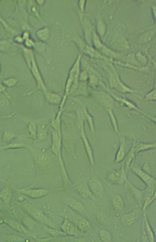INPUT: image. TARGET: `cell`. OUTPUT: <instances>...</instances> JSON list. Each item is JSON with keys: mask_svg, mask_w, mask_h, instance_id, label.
I'll use <instances>...</instances> for the list:
<instances>
[{"mask_svg": "<svg viewBox=\"0 0 156 242\" xmlns=\"http://www.w3.org/2000/svg\"><path fill=\"white\" fill-rule=\"evenodd\" d=\"M23 50V55L26 63L29 69L34 78L41 75L33 50L26 49Z\"/></svg>", "mask_w": 156, "mask_h": 242, "instance_id": "1", "label": "cell"}, {"mask_svg": "<svg viewBox=\"0 0 156 242\" xmlns=\"http://www.w3.org/2000/svg\"><path fill=\"white\" fill-rule=\"evenodd\" d=\"M25 209L34 218L47 225L55 226V225L42 213L30 205H23Z\"/></svg>", "mask_w": 156, "mask_h": 242, "instance_id": "2", "label": "cell"}, {"mask_svg": "<svg viewBox=\"0 0 156 242\" xmlns=\"http://www.w3.org/2000/svg\"><path fill=\"white\" fill-rule=\"evenodd\" d=\"M131 169L132 172L144 182L147 187L155 186V179L151 175L139 167H133Z\"/></svg>", "mask_w": 156, "mask_h": 242, "instance_id": "3", "label": "cell"}, {"mask_svg": "<svg viewBox=\"0 0 156 242\" xmlns=\"http://www.w3.org/2000/svg\"><path fill=\"white\" fill-rule=\"evenodd\" d=\"M123 164L121 168L113 171L108 175L107 179L110 182L116 184H122L127 179Z\"/></svg>", "mask_w": 156, "mask_h": 242, "instance_id": "4", "label": "cell"}, {"mask_svg": "<svg viewBox=\"0 0 156 242\" xmlns=\"http://www.w3.org/2000/svg\"><path fill=\"white\" fill-rule=\"evenodd\" d=\"M68 219L81 230H86L90 227L88 221L84 217L76 214H71L68 216Z\"/></svg>", "mask_w": 156, "mask_h": 242, "instance_id": "5", "label": "cell"}, {"mask_svg": "<svg viewBox=\"0 0 156 242\" xmlns=\"http://www.w3.org/2000/svg\"><path fill=\"white\" fill-rule=\"evenodd\" d=\"M63 231L66 234L78 237L81 234V230L68 219L65 218L61 226Z\"/></svg>", "mask_w": 156, "mask_h": 242, "instance_id": "6", "label": "cell"}, {"mask_svg": "<svg viewBox=\"0 0 156 242\" xmlns=\"http://www.w3.org/2000/svg\"><path fill=\"white\" fill-rule=\"evenodd\" d=\"M87 185L94 196H98L102 194L103 190V185L97 178H91L88 180Z\"/></svg>", "mask_w": 156, "mask_h": 242, "instance_id": "7", "label": "cell"}, {"mask_svg": "<svg viewBox=\"0 0 156 242\" xmlns=\"http://www.w3.org/2000/svg\"><path fill=\"white\" fill-rule=\"evenodd\" d=\"M139 210L135 209L123 215L120 219L121 223L124 226L129 227L135 223L139 213Z\"/></svg>", "mask_w": 156, "mask_h": 242, "instance_id": "8", "label": "cell"}, {"mask_svg": "<svg viewBox=\"0 0 156 242\" xmlns=\"http://www.w3.org/2000/svg\"><path fill=\"white\" fill-rule=\"evenodd\" d=\"M80 125L82 137L87 154L91 165L93 166L94 165V161L93 150L85 133L83 123H81Z\"/></svg>", "mask_w": 156, "mask_h": 242, "instance_id": "9", "label": "cell"}, {"mask_svg": "<svg viewBox=\"0 0 156 242\" xmlns=\"http://www.w3.org/2000/svg\"><path fill=\"white\" fill-rule=\"evenodd\" d=\"M120 138V142L118 149L115 154V161L118 163L125 159L126 156V144L123 137Z\"/></svg>", "mask_w": 156, "mask_h": 242, "instance_id": "10", "label": "cell"}, {"mask_svg": "<svg viewBox=\"0 0 156 242\" xmlns=\"http://www.w3.org/2000/svg\"><path fill=\"white\" fill-rule=\"evenodd\" d=\"M48 192V190L43 188H35L24 191L25 195L32 198H41L47 195Z\"/></svg>", "mask_w": 156, "mask_h": 242, "instance_id": "11", "label": "cell"}, {"mask_svg": "<svg viewBox=\"0 0 156 242\" xmlns=\"http://www.w3.org/2000/svg\"><path fill=\"white\" fill-rule=\"evenodd\" d=\"M44 93L45 99L48 103L54 105L60 104L62 98L59 95L55 93L46 91Z\"/></svg>", "mask_w": 156, "mask_h": 242, "instance_id": "12", "label": "cell"}, {"mask_svg": "<svg viewBox=\"0 0 156 242\" xmlns=\"http://www.w3.org/2000/svg\"><path fill=\"white\" fill-rule=\"evenodd\" d=\"M61 145V133L56 131L54 132L52 134V150L56 154H60V150Z\"/></svg>", "mask_w": 156, "mask_h": 242, "instance_id": "13", "label": "cell"}, {"mask_svg": "<svg viewBox=\"0 0 156 242\" xmlns=\"http://www.w3.org/2000/svg\"><path fill=\"white\" fill-rule=\"evenodd\" d=\"M50 35V29L46 26L40 28L35 33L36 36L39 41L44 43L48 40Z\"/></svg>", "mask_w": 156, "mask_h": 242, "instance_id": "14", "label": "cell"}, {"mask_svg": "<svg viewBox=\"0 0 156 242\" xmlns=\"http://www.w3.org/2000/svg\"><path fill=\"white\" fill-rule=\"evenodd\" d=\"M135 142L134 141L133 143L132 146L128 153L125 157L126 158L125 160L124 163L123 164L125 170L128 169L129 168L131 164L134 161L136 155V154L135 149Z\"/></svg>", "mask_w": 156, "mask_h": 242, "instance_id": "15", "label": "cell"}, {"mask_svg": "<svg viewBox=\"0 0 156 242\" xmlns=\"http://www.w3.org/2000/svg\"><path fill=\"white\" fill-rule=\"evenodd\" d=\"M77 190L80 195L83 198H90L94 196L90 191L87 184L85 183L80 184L77 187Z\"/></svg>", "mask_w": 156, "mask_h": 242, "instance_id": "16", "label": "cell"}, {"mask_svg": "<svg viewBox=\"0 0 156 242\" xmlns=\"http://www.w3.org/2000/svg\"><path fill=\"white\" fill-rule=\"evenodd\" d=\"M36 159L39 164L43 166L49 163L50 161V157L46 152L41 151L37 154Z\"/></svg>", "mask_w": 156, "mask_h": 242, "instance_id": "17", "label": "cell"}, {"mask_svg": "<svg viewBox=\"0 0 156 242\" xmlns=\"http://www.w3.org/2000/svg\"><path fill=\"white\" fill-rule=\"evenodd\" d=\"M67 202L69 206L73 210L80 213H82L84 211V206L79 201L71 199H68Z\"/></svg>", "mask_w": 156, "mask_h": 242, "instance_id": "18", "label": "cell"}, {"mask_svg": "<svg viewBox=\"0 0 156 242\" xmlns=\"http://www.w3.org/2000/svg\"><path fill=\"white\" fill-rule=\"evenodd\" d=\"M156 147V143H140L137 145L136 144L135 149L136 153L144 151L147 150L154 148Z\"/></svg>", "mask_w": 156, "mask_h": 242, "instance_id": "19", "label": "cell"}, {"mask_svg": "<svg viewBox=\"0 0 156 242\" xmlns=\"http://www.w3.org/2000/svg\"><path fill=\"white\" fill-rule=\"evenodd\" d=\"M112 204L115 209L118 211L122 210L124 206V200L120 195H116L113 198Z\"/></svg>", "mask_w": 156, "mask_h": 242, "instance_id": "20", "label": "cell"}, {"mask_svg": "<svg viewBox=\"0 0 156 242\" xmlns=\"http://www.w3.org/2000/svg\"><path fill=\"white\" fill-rule=\"evenodd\" d=\"M5 222L13 228L20 232L25 233L26 230L23 226L19 223L11 219H6Z\"/></svg>", "mask_w": 156, "mask_h": 242, "instance_id": "21", "label": "cell"}, {"mask_svg": "<svg viewBox=\"0 0 156 242\" xmlns=\"http://www.w3.org/2000/svg\"><path fill=\"white\" fill-rule=\"evenodd\" d=\"M12 193L9 188H3L0 192V198L5 202H9L12 198Z\"/></svg>", "mask_w": 156, "mask_h": 242, "instance_id": "22", "label": "cell"}, {"mask_svg": "<svg viewBox=\"0 0 156 242\" xmlns=\"http://www.w3.org/2000/svg\"><path fill=\"white\" fill-rule=\"evenodd\" d=\"M18 79L16 78L12 77L6 78L2 81V85L5 87L12 88L18 84Z\"/></svg>", "mask_w": 156, "mask_h": 242, "instance_id": "23", "label": "cell"}, {"mask_svg": "<svg viewBox=\"0 0 156 242\" xmlns=\"http://www.w3.org/2000/svg\"><path fill=\"white\" fill-rule=\"evenodd\" d=\"M99 237L101 241L107 242L110 241L112 236L110 233L105 229L100 230L98 233Z\"/></svg>", "mask_w": 156, "mask_h": 242, "instance_id": "24", "label": "cell"}, {"mask_svg": "<svg viewBox=\"0 0 156 242\" xmlns=\"http://www.w3.org/2000/svg\"><path fill=\"white\" fill-rule=\"evenodd\" d=\"M44 228L46 232L54 236H63L67 235L63 231H62L47 226H45Z\"/></svg>", "mask_w": 156, "mask_h": 242, "instance_id": "25", "label": "cell"}, {"mask_svg": "<svg viewBox=\"0 0 156 242\" xmlns=\"http://www.w3.org/2000/svg\"><path fill=\"white\" fill-rule=\"evenodd\" d=\"M11 40H2L0 41V52L6 51L11 45Z\"/></svg>", "mask_w": 156, "mask_h": 242, "instance_id": "26", "label": "cell"}, {"mask_svg": "<svg viewBox=\"0 0 156 242\" xmlns=\"http://www.w3.org/2000/svg\"><path fill=\"white\" fill-rule=\"evenodd\" d=\"M24 48L30 50H33L35 48L36 45L35 41L31 37L25 40L23 44Z\"/></svg>", "mask_w": 156, "mask_h": 242, "instance_id": "27", "label": "cell"}, {"mask_svg": "<svg viewBox=\"0 0 156 242\" xmlns=\"http://www.w3.org/2000/svg\"><path fill=\"white\" fill-rule=\"evenodd\" d=\"M28 130L31 136L34 139L36 138L37 134V127L35 123L32 122L29 123Z\"/></svg>", "mask_w": 156, "mask_h": 242, "instance_id": "28", "label": "cell"}, {"mask_svg": "<svg viewBox=\"0 0 156 242\" xmlns=\"http://www.w3.org/2000/svg\"><path fill=\"white\" fill-rule=\"evenodd\" d=\"M30 12L33 16L42 22V19L39 13L38 8L34 5H32L30 8Z\"/></svg>", "mask_w": 156, "mask_h": 242, "instance_id": "29", "label": "cell"}, {"mask_svg": "<svg viewBox=\"0 0 156 242\" xmlns=\"http://www.w3.org/2000/svg\"><path fill=\"white\" fill-rule=\"evenodd\" d=\"M145 221L146 224V230L147 231V233L149 239L151 241H153L154 240V236L146 217L145 218Z\"/></svg>", "mask_w": 156, "mask_h": 242, "instance_id": "30", "label": "cell"}, {"mask_svg": "<svg viewBox=\"0 0 156 242\" xmlns=\"http://www.w3.org/2000/svg\"><path fill=\"white\" fill-rule=\"evenodd\" d=\"M15 137L14 133L12 132H5L3 135V139L5 141H8L12 139Z\"/></svg>", "mask_w": 156, "mask_h": 242, "instance_id": "31", "label": "cell"}, {"mask_svg": "<svg viewBox=\"0 0 156 242\" xmlns=\"http://www.w3.org/2000/svg\"><path fill=\"white\" fill-rule=\"evenodd\" d=\"M8 238V240L9 241H20L23 240V239L22 237L15 235L9 236Z\"/></svg>", "mask_w": 156, "mask_h": 242, "instance_id": "32", "label": "cell"}, {"mask_svg": "<svg viewBox=\"0 0 156 242\" xmlns=\"http://www.w3.org/2000/svg\"><path fill=\"white\" fill-rule=\"evenodd\" d=\"M85 3V1L84 0H79L78 2V7L80 14L83 11Z\"/></svg>", "mask_w": 156, "mask_h": 242, "instance_id": "33", "label": "cell"}, {"mask_svg": "<svg viewBox=\"0 0 156 242\" xmlns=\"http://www.w3.org/2000/svg\"><path fill=\"white\" fill-rule=\"evenodd\" d=\"M13 41L16 43L19 44H23L24 42V40L21 36L20 35H17L15 36L14 38Z\"/></svg>", "mask_w": 156, "mask_h": 242, "instance_id": "34", "label": "cell"}, {"mask_svg": "<svg viewBox=\"0 0 156 242\" xmlns=\"http://www.w3.org/2000/svg\"><path fill=\"white\" fill-rule=\"evenodd\" d=\"M44 129H41L39 131L38 137L39 140H42L45 138L46 136V131Z\"/></svg>", "mask_w": 156, "mask_h": 242, "instance_id": "35", "label": "cell"}, {"mask_svg": "<svg viewBox=\"0 0 156 242\" xmlns=\"http://www.w3.org/2000/svg\"><path fill=\"white\" fill-rule=\"evenodd\" d=\"M21 36L24 41L25 40L30 38V34L29 31H25L23 33Z\"/></svg>", "mask_w": 156, "mask_h": 242, "instance_id": "36", "label": "cell"}, {"mask_svg": "<svg viewBox=\"0 0 156 242\" xmlns=\"http://www.w3.org/2000/svg\"><path fill=\"white\" fill-rule=\"evenodd\" d=\"M144 171L151 175V170L148 165L146 163L144 164L142 168Z\"/></svg>", "mask_w": 156, "mask_h": 242, "instance_id": "37", "label": "cell"}, {"mask_svg": "<svg viewBox=\"0 0 156 242\" xmlns=\"http://www.w3.org/2000/svg\"><path fill=\"white\" fill-rule=\"evenodd\" d=\"M35 3L37 6H41L44 4L45 1V0H36Z\"/></svg>", "mask_w": 156, "mask_h": 242, "instance_id": "38", "label": "cell"}, {"mask_svg": "<svg viewBox=\"0 0 156 242\" xmlns=\"http://www.w3.org/2000/svg\"><path fill=\"white\" fill-rule=\"evenodd\" d=\"M1 67L0 64V74L1 72Z\"/></svg>", "mask_w": 156, "mask_h": 242, "instance_id": "39", "label": "cell"}, {"mask_svg": "<svg viewBox=\"0 0 156 242\" xmlns=\"http://www.w3.org/2000/svg\"><path fill=\"white\" fill-rule=\"evenodd\" d=\"M2 213L0 211V217L2 216Z\"/></svg>", "mask_w": 156, "mask_h": 242, "instance_id": "40", "label": "cell"}]
</instances>
